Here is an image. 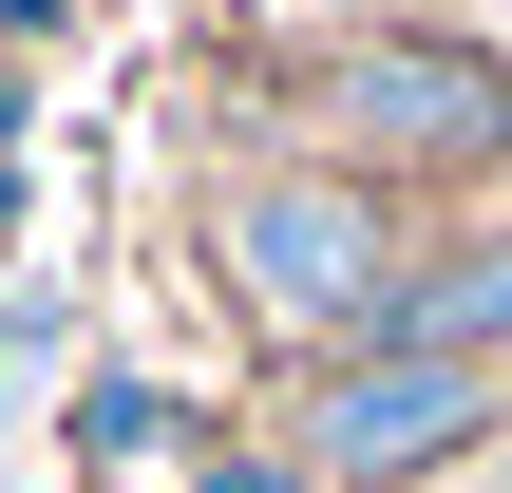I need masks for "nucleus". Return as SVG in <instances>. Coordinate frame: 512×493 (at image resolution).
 I'll use <instances>...</instances> for the list:
<instances>
[{
  "instance_id": "nucleus-1",
  "label": "nucleus",
  "mask_w": 512,
  "mask_h": 493,
  "mask_svg": "<svg viewBox=\"0 0 512 493\" xmlns=\"http://www.w3.org/2000/svg\"><path fill=\"white\" fill-rule=\"evenodd\" d=\"M475 418H494V380H475V361H418V342H380V361H342V380L304 399V475H323V493L437 475V456H475Z\"/></svg>"
},
{
  "instance_id": "nucleus-2",
  "label": "nucleus",
  "mask_w": 512,
  "mask_h": 493,
  "mask_svg": "<svg viewBox=\"0 0 512 493\" xmlns=\"http://www.w3.org/2000/svg\"><path fill=\"white\" fill-rule=\"evenodd\" d=\"M228 285L266 304V323H399V266H380V209L361 190H247L228 209Z\"/></svg>"
},
{
  "instance_id": "nucleus-3",
  "label": "nucleus",
  "mask_w": 512,
  "mask_h": 493,
  "mask_svg": "<svg viewBox=\"0 0 512 493\" xmlns=\"http://www.w3.org/2000/svg\"><path fill=\"white\" fill-rule=\"evenodd\" d=\"M342 114H361L380 152H418V171L512 152V76L494 57H437V38H361V57H342Z\"/></svg>"
},
{
  "instance_id": "nucleus-4",
  "label": "nucleus",
  "mask_w": 512,
  "mask_h": 493,
  "mask_svg": "<svg viewBox=\"0 0 512 493\" xmlns=\"http://www.w3.org/2000/svg\"><path fill=\"white\" fill-rule=\"evenodd\" d=\"M380 342H418V361H475V342H512V247L437 266V285H399V323H380Z\"/></svg>"
}]
</instances>
